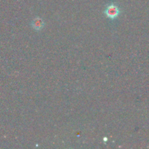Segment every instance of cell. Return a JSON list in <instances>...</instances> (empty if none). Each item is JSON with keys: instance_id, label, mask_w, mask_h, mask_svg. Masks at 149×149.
Returning <instances> with one entry per match:
<instances>
[{"instance_id": "cell-1", "label": "cell", "mask_w": 149, "mask_h": 149, "mask_svg": "<svg viewBox=\"0 0 149 149\" xmlns=\"http://www.w3.org/2000/svg\"><path fill=\"white\" fill-rule=\"evenodd\" d=\"M104 13L109 18L115 19L119 16V13H120V10H119V7L116 4H111L106 7Z\"/></svg>"}, {"instance_id": "cell-2", "label": "cell", "mask_w": 149, "mask_h": 149, "mask_svg": "<svg viewBox=\"0 0 149 149\" xmlns=\"http://www.w3.org/2000/svg\"><path fill=\"white\" fill-rule=\"evenodd\" d=\"M44 26H45V23H44L43 20L39 17H36L31 22V26L36 31L42 30L44 28Z\"/></svg>"}]
</instances>
